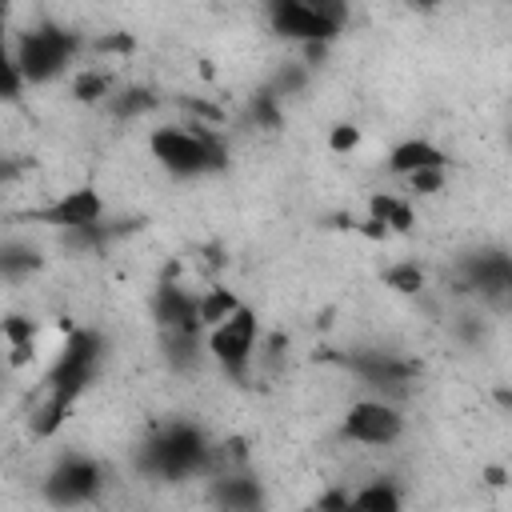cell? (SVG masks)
I'll list each match as a JSON object with an SVG mask.
<instances>
[{
  "instance_id": "obj_26",
  "label": "cell",
  "mask_w": 512,
  "mask_h": 512,
  "mask_svg": "<svg viewBox=\"0 0 512 512\" xmlns=\"http://www.w3.org/2000/svg\"><path fill=\"white\" fill-rule=\"evenodd\" d=\"M300 80H304L300 72H284V76H280V92H296V88H300Z\"/></svg>"
},
{
  "instance_id": "obj_9",
  "label": "cell",
  "mask_w": 512,
  "mask_h": 512,
  "mask_svg": "<svg viewBox=\"0 0 512 512\" xmlns=\"http://www.w3.org/2000/svg\"><path fill=\"white\" fill-rule=\"evenodd\" d=\"M400 416L388 404H356L344 416V436L360 440V444H392L400 436Z\"/></svg>"
},
{
  "instance_id": "obj_25",
  "label": "cell",
  "mask_w": 512,
  "mask_h": 512,
  "mask_svg": "<svg viewBox=\"0 0 512 512\" xmlns=\"http://www.w3.org/2000/svg\"><path fill=\"white\" fill-rule=\"evenodd\" d=\"M360 140V132L352 128V124H336V132H332V148L336 152H344V148H352Z\"/></svg>"
},
{
  "instance_id": "obj_19",
  "label": "cell",
  "mask_w": 512,
  "mask_h": 512,
  "mask_svg": "<svg viewBox=\"0 0 512 512\" xmlns=\"http://www.w3.org/2000/svg\"><path fill=\"white\" fill-rule=\"evenodd\" d=\"M72 92H76V100H96V96L108 92V76H100V72H84V76H76Z\"/></svg>"
},
{
  "instance_id": "obj_23",
  "label": "cell",
  "mask_w": 512,
  "mask_h": 512,
  "mask_svg": "<svg viewBox=\"0 0 512 512\" xmlns=\"http://www.w3.org/2000/svg\"><path fill=\"white\" fill-rule=\"evenodd\" d=\"M252 116H256L260 124L276 128V124H280V112H276V92H260V96L252 100Z\"/></svg>"
},
{
  "instance_id": "obj_20",
  "label": "cell",
  "mask_w": 512,
  "mask_h": 512,
  "mask_svg": "<svg viewBox=\"0 0 512 512\" xmlns=\"http://www.w3.org/2000/svg\"><path fill=\"white\" fill-rule=\"evenodd\" d=\"M384 280H388L396 292H416V288H420V268H416V264H400V268H388Z\"/></svg>"
},
{
  "instance_id": "obj_7",
  "label": "cell",
  "mask_w": 512,
  "mask_h": 512,
  "mask_svg": "<svg viewBox=\"0 0 512 512\" xmlns=\"http://www.w3.org/2000/svg\"><path fill=\"white\" fill-rule=\"evenodd\" d=\"M464 280L488 304L512 308V256H504V252H476V256L464 260Z\"/></svg>"
},
{
  "instance_id": "obj_22",
  "label": "cell",
  "mask_w": 512,
  "mask_h": 512,
  "mask_svg": "<svg viewBox=\"0 0 512 512\" xmlns=\"http://www.w3.org/2000/svg\"><path fill=\"white\" fill-rule=\"evenodd\" d=\"M152 104H156V96H148L144 88H128L124 100H116V112H120V116H136V112H144V108H152Z\"/></svg>"
},
{
  "instance_id": "obj_11",
  "label": "cell",
  "mask_w": 512,
  "mask_h": 512,
  "mask_svg": "<svg viewBox=\"0 0 512 512\" xmlns=\"http://www.w3.org/2000/svg\"><path fill=\"white\" fill-rule=\"evenodd\" d=\"M156 320H160V328H184V332H196L204 320H200V300L196 296H188L184 288H176V284H160V292H156Z\"/></svg>"
},
{
  "instance_id": "obj_18",
  "label": "cell",
  "mask_w": 512,
  "mask_h": 512,
  "mask_svg": "<svg viewBox=\"0 0 512 512\" xmlns=\"http://www.w3.org/2000/svg\"><path fill=\"white\" fill-rule=\"evenodd\" d=\"M352 504H360V508H384V512H392V508L400 504V496H396L392 488L376 484V488H364V492H356V496H352Z\"/></svg>"
},
{
  "instance_id": "obj_15",
  "label": "cell",
  "mask_w": 512,
  "mask_h": 512,
  "mask_svg": "<svg viewBox=\"0 0 512 512\" xmlns=\"http://www.w3.org/2000/svg\"><path fill=\"white\" fill-rule=\"evenodd\" d=\"M236 308H240V304H236V296H232V292L212 288V292L200 300V320H204V324H220V320H228Z\"/></svg>"
},
{
  "instance_id": "obj_12",
  "label": "cell",
  "mask_w": 512,
  "mask_h": 512,
  "mask_svg": "<svg viewBox=\"0 0 512 512\" xmlns=\"http://www.w3.org/2000/svg\"><path fill=\"white\" fill-rule=\"evenodd\" d=\"M348 368L356 376H364L368 384H376V388H400L412 376V364H404L396 356H384V352H360V356L348 360Z\"/></svg>"
},
{
  "instance_id": "obj_17",
  "label": "cell",
  "mask_w": 512,
  "mask_h": 512,
  "mask_svg": "<svg viewBox=\"0 0 512 512\" xmlns=\"http://www.w3.org/2000/svg\"><path fill=\"white\" fill-rule=\"evenodd\" d=\"M40 260H36V252L32 248H16V244H8L4 248V256H0V268H4V276L8 280H16V276H24V272H32Z\"/></svg>"
},
{
  "instance_id": "obj_14",
  "label": "cell",
  "mask_w": 512,
  "mask_h": 512,
  "mask_svg": "<svg viewBox=\"0 0 512 512\" xmlns=\"http://www.w3.org/2000/svg\"><path fill=\"white\" fill-rule=\"evenodd\" d=\"M216 500L224 508H256L260 504V488L256 480H240V476H224L216 484Z\"/></svg>"
},
{
  "instance_id": "obj_10",
  "label": "cell",
  "mask_w": 512,
  "mask_h": 512,
  "mask_svg": "<svg viewBox=\"0 0 512 512\" xmlns=\"http://www.w3.org/2000/svg\"><path fill=\"white\" fill-rule=\"evenodd\" d=\"M100 196L92 188H76L68 196H60L56 204L48 208H36L32 220H48V224H60V228H84V224H100Z\"/></svg>"
},
{
  "instance_id": "obj_8",
  "label": "cell",
  "mask_w": 512,
  "mask_h": 512,
  "mask_svg": "<svg viewBox=\"0 0 512 512\" xmlns=\"http://www.w3.org/2000/svg\"><path fill=\"white\" fill-rule=\"evenodd\" d=\"M96 492H100V468L84 456H68L48 480L52 504H80V500H92Z\"/></svg>"
},
{
  "instance_id": "obj_27",
  "label": "cell",
  "mask_w": 512,
  "mask_h": 512,
  "mask_svg": "<svg viewBox=\"0 0 512 512\" xmlns=\"http://www.w3.org/2000/svg\"><path fill=\"white\" fill-rule=\"evenodd\" d=\"M412 4H420V8H432V4H436V0H412Z\"/></svg>"
},
{
  "instance_id": "obj_2",
  "label": "cell",
  "mask_w": 512,
  "mask_h": 512,
  "mask_svg": "<svg viewBox=\"0 0 512 512\" xmlns=\"http://www.w3.org/2000/svg\"><path fill=\"white\" fill-rule=\"evenodd\" d=\"M152 152H156V160H160L168 172H176V176H200V172H216V168L228 164L224 144H220L212 132L196 128V124H192V132H180V128L156 132V136H152Z\"/></svg>"
},
{
  "instance_id": "obj_5",
  "label": "cell",
  "mask_w": 512,
  "mask_h": 512,
  "mask_svg": "<svg viewBox=\"0 0 512 512\" xmlns=\"http://www.w3.org/2000/svg\"><path fill=\"white\" fill-rule=\"evenodd\" d=\"M76 44H80V40H76L72 32L44 24V28H32V32L20 36V44H16V64H20V72H24L28 84H44V80H52V76L72 60Z\"/></svg>"
},
{
  "instance_id": "obj_1",
  "label": "cell",
  "mask_w": 512,
  "mask_h": 512,
  "mask_svg": "<svg viewBox=\"0 0 512 512\" xmlns=\"http://www.w3.org/2000/svg\"><path fill=\"white\" fill-rule=\"evenodd\" d=\"M96 360H100V336L92 332H72L60 360L52 364L48 380H44V400L40 408L32 412V432L36 436H52L68 412V404L88 388L92 372H96Z\"/></svg>"
},
{
  "instance_id": "obj_4",
  "label": "cell",
  "mask_w": 512,
  "mask_h": 512,
  "mask_svg": "<svg viewBox=\"0 0 512 512\" xmlns=\"http://www.w3.org/2000/svg\"><path fill=\"white\" fill-rule=\"evenodd\" d=\"M268 16L280 36L324 44L344 24V0H268Z\"/></svg>"
},
{
  "instance_id": "obj_13",
  "label": "cell",
  "mask_w": 512,
  "mask_h": 512,
  "mask_svg": "<svg viewBox=\"0 0 512 512\" xmlns=\"http://www.w3.org/2000/svg\"><path fill=\"white\" fill-rule=\"evenodd\" d=\"M392 172H400V176H412L416 168H428V164H444V152L440 148H432L428 140H408V144H400L396 152H392Z\"/></svg>"
},
{
  "instance_id": "obj_6",
  "label": "cell",
  "mask_w": 512,
  "mask_h": 512,
  "mask_svg": "<svg viewBox=\"0 0 512 512\" xmlns=\"http://www.w3.org/2000/svg\"><path fill=\"white\" fill-rule=\"evenodd\" d=\"M252 340H256V316L248 308H236L228 320L212 324V356L232 372V376H244L248 368V356H252Z\"/></svg>"
},
{
  "instance_id": "obj_16",
  "label": "cell",
  "mask_w": 512,
  "mask_h": 512,
  "mask_svg": "<svg viewBox=\"0 0 512 512\" xmlns=\"http://www.w3.org/2000/svg\"><path fill=\"white\" fill-rule=\"evenodd\" d=\"M372 216L384 220L388 228H408V224H412L408 204H400V200H392V196H376V200H372Z\"/></svg>"
},
{
  "instance_id": "obj_24",
  "label": "cell",
  "mask_w": 512,
  "mask_h": 512,
  "mask_svg": "<svg viewBox=\"0 0 512 512\" xmlns=\"http://www.w3.org/2000/svg\"><path fill=\"white\" fill-rule=\"evenodd\" d=\"M20 84H24V72H20V64H16V56L4 64V96L8 100H16L20 96Z\"/></svg>"
},
{
  "instance_id": "obj_3",
  "label": "cell",
  "mask_w": 512,
  "mask_h": 512,
  "mask_svg": "<svg viewBox=\"0 0 512 512\" xmlns=\"http://www.w3.org/2000/svg\"><path fill=\"white\" fill-rule=\"evenodd\" d=\"M212 460V448L204 444V436L192 424H168L144 452H140V468L152 476H188V472H204Z\"/></svg>"
},
{
  "instance_id": "obj_21",
  "label": "cell",
  "mask_w": 512,
  "mask_h": 512,
  "mask_svg": "<svg viewBox=\"0 0 512 512\" xmlns=\"http://www.w3.org/2000/svg\"><path fill=\"white\" fill-rule=\"evenodd\" d=\"M412 192H436L444 184V164H428V168H416L412 176Z\"/></svg>"
}]
</instances>
